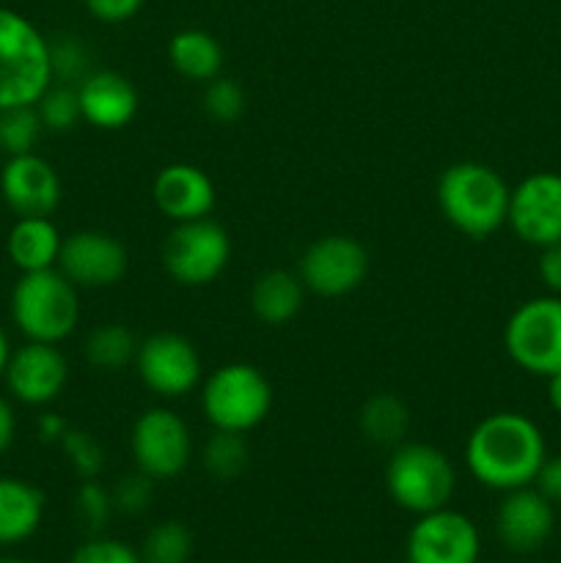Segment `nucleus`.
<instances>
[{
  "mask_svg": "<svg viewBox=\"0 0 561 563\" xmlns=\"http://www.w3.org/2000/svg\"><path fill=\"white\" fill-rule=\"evenodd\" d=\"M201 410L212 429L245 434L273 410V388L251 363H226L204 383Z\"/></svg>",
  "mask_w": 561,
  "mask_h": 563,
  "instance_id": "nucleus-6",
  "label": "nucleus"
},
{
  "mask_svg": "<svg viewBox=\"0 0 561 563\" xmlns=\"http://www.w3.org/2000/svg\"><path fill=\"white\" fill-rule=\"evenodd\" d=\"M548 399H550V407L561 416V372H556L553 377H548Z\"/></svg>",
  "mask_w": 561,
  "mask_h": 563,
  "instance_id": "nucleus-41",
  "label": "nucleus"
},
{
  "mask_svg": "<svg viewBox=\"0 0 561 563\" xmlns=\"http://www.w3.org/2000/svg\"><path fill=\"white\" fill-rule=\"evenodd\" d=\"M369 253L358 240L344 234L319 236L300 256L302 286L319 297H344L366 280Z\"/></svg>",
  "mask_w": 561,
  "mask_h": 563,
  "instance_id": "nucleus-11",
  "label": "nucleus"
},
{
  "mask_svg": "<svg viewBox=\"0 0 561 563\" xmlns=\"http://www.w3.org/2000/svg\"><path fill=\"white\" fill-rule=\"evenodd\" d=\"M141 341L124 324H99L86 339V361L99 372H121L127 363H135Z\"/></svg>",
  "mask_w": 561,
  "mask_h": 563,
  "instance_id": "nucleus-25",
  "label": "nucleus"
},
{
  "mask_svg": "<svg viewBox=\"0 0 561 563\" xmlns=\"http://www.w3.org/2000/svg\"><path fill=\"white\" fill-rule=\"evenodd\" d=\"M61 449H64L72 471L77 473L80 482L99 478V473H102L105 467V451L94 434L80 432V429H69V432L64 434V440H61Z\"/></svg>",
  "mask_w": 561,
  "mask_h": 563,
  "instance_id": "nucleus-32",
  "label": "nucleus"
},
{
  "mask_svg": "<svg viewBox=\"0 0 561 563\" xmlns=\"http://www.w3.org/2000/svg\"><path fill=\"white\" fill-rule=\"evenodd\" d=\"M50 69H53V82L77 88L94 71V55L80 36L64 33L50 38Z\"/></svg>",
  "mask_w": 561,
  "mask_h": 563,
  "instance_id": "nucleus-28",
  "label": "nucleus"
},
{
  "mask_svg": "<svg viewBox=\"0 0 561 563\" xmlns=\"http://www.w3.org/2000/svg\"><path fill=\"white\" fill-rule=\"evenodd\" d=\"M55 267L77 289H105V286H116L124 278L130 256L113 234L86 229L64 236Z\"/></svg>",
  "mask_w": 561,
  "mask_h": 563,
  "instance_id": "nucleus-14",
  "label": "nucleus"
},
{
  "mask_svg": "<svg viewBox=\"0 0 561 563\" xmlns=\"http://www.w3.org/2000/svg\"><path fill=\"white\" fill-rule=\"evenodd\" d=\"M42 132L44 124L38 119L36 104H16V108L0 110V152L9 157L31 154Z\"/></svg>",
  "mask_w": 561,
  "mask_h": 563,
  "instance_id": "nucleus-27",
  "label": "nucleus"
},
{
  "mask_svg": "<svg viewBox=\"0 0 561 563\" xmlns=\"http://www.w3.org/2000/svg\"><path fill=\"white\" fill-rule=\"evenodd\" d=\"M82 3L94 20L105 22V25H121V22L132 20L146 0H82Z\"/></svg>",
  "mask_w": 561,
  "mask_h": 563,
  "instance_id": "nucleus-36",
  "label": "nucleus"
},
{
  "mask_svg": "<svg viewBox=\"0 0 561 563\" xmlns=\"http://www.w3.org/2000/svg\"><path fill=\"white\" fill-rule=\"evenodd\" d=\"M504 346L522 372L537 377L561 372V297H534L517 306L504 328Z\"/></svg>",
  "mask_w": 561,
  "mask_h": 563,
  "instance_id": "nucleus-7",
  "label": "nucleus"
},
{
  "mask_svg": "<svg viewBox=\"0 0 561 563\" xmlns=\"http://www.w3.org/2000/svg\"><path fill=\"white\" fill-rule=\"evenodd\" d=\"M77 291L58 267L22 273L11 291V319L28 341L61 344L80 322Z\"/></svg>",
  "mask_w": 561,
  "mask_h": 563,
  "instance_id": "nucleus-3",
  "label": "nucleus"
},
{
  "mask_svg": "<svg viewBox=\"0 0 561 563\" xmlns=\"http://www.w3.org/2000/svg\"><path fill=\"white\" fill-rule=\"evenodd\" d=\"M36 110H38V119H42L44 130H50V132H69L82 121L77 88L64 86V82H53V86H50L47 91L38 97Z\"/></svg>",
  "mask_w": 561,
  "mask_h": 563,
  "instance_id": "nucleus-30",
  "label": "nucleus"
},
{
  "mask_svg": "<svg viewBox=\"0 0 561 563\" xmlns=\"http://www.w3.org/2000/svg\"><path fill=\"white\" fill-rule=\"evenodd\" d=\"M113 495V509L121 511V515H143L152 504V495H154V478H148L146 473L135 471L130 476H121L116 482V487L110 489Z\"/></svg>",
  "mask_w": 561,
  "mask_h": 563,
  "instance_id": "nucleus-34",
  "label": "nucleus"
},
{
  "mask_svg": "<svg viewBox=\"0 0 561 563\" xmlns=\"http://www.w3.org/2000/svg\"><path fill=\"white\" fill-rule=\"evenodd\" d=\"M69 563H143V559L138 550L119 539L91 537L72 553Z\"/></svg>",
  "mask_w": 561,
  "mask_h": 563,
  "instance_id": "nucleus-35",
  "label": "nucleus"
},
{
  "mask_svg": "<svg viewBox=\"0 0 561 563\" xmlns=\"http://www.w3.org/2000/svg\"><path fill=\"white\" fill-rule=\"evenodd\" d=\"M135 372L152 394L182 399L201 383V355L179 333H152L138 344Z\"/></svg>",
  "mask_w": 561,
  "mask_h": 563,
  "instance_id": "nucleus-10",
  "label": "nucleus"
},
{
  "mask_svg": "<svg viewBox=\"0 0 561 563\" xmlns=\"http://www.w3.org/2000/svg\"><path fill=\"white\" fill-rule=\"evenodd\" d=\"M556 528L553 504L537 487L506 493L495 511V533L509 553L528 555L548 544Z\"/></svg>",
  "mask_w": 561,
  "mask_h": 563,
  "instance_id": "nucleus-17",
  "label": "nucleus"
},
{
  "mask_svg": "<svg viewBox=\"0 0 561 563\" xmlns=\"http://www.w3.org/2000/svg\"><path fill=\"white\" fill-rule=\"evenodd\" d=\"M44 520V495L33 484L0 476V548L28 542Z\"/></svg>",
  "mask_w": 561,
  "mask_h": 563,
  "instance_id": "nucleus-20",
  "label": "nucleus"
},
{
  "mask_svg": "<svg viewBox=\"0 0 561 563\" xmlns=\"http://www.w3.org/2000/svg\"><path fill=\"white\" fill-rule=\"evenodd\" d=\"M75 509L77 517L86 522V528L91 533H99L105 526H108L110 515H113V495L110 489H105L97 478H88V482H80V489L75 495Z\"/></svg>",
  "mask_w": 561,
  "mask_h": 563,
  "instance_id": "nucleus-33",
  "label": "nucleus"
},
{
  "mask_svg": "<svg viewBox=\"0 0 561 563\" xmlns=\"http://www.w3.org/2000/svg\"><path fill=\"white\" fill-rule=\"evenodd\" d=\"M82 121L97 130H124L138 113V91L121 71L94 69L77 86Z\"/></svg>",
  "mask_w": 561,
  "mask_h": 563,
  "instance_id": "nucleus-19",
  "label": "nucleus"
},
{
  "mask_svg": "<svg viewBox=\"0 0 561 563\" xmlns=\"http://www.w3.org/2000/svg\"><path fill=\"white\" fill-rule=\"evenodd\" d=\"M204 467L212 478L220 482H231V478L240 476L248 465V445L245 438L240 432H223V429H215L212 438L207 440L201 454Z\"/></svg>",
  "mask_w": 561,
  "mask_h": 563,
  "instance_id": "nucleus-29",
  "label": "nucleus"
},
{
  "mask_svg": "<svg viewBox=\"0 0 561 563\" xmlns=\"http://www.w3.org/2000/svg\"><path fill=\"white\" fill-rule=\"evenodd\" d=\"M3 377L14 399H20L22 405L44 407L64 394L69 363L58 344L28 341L20 350L11 352Z\"/></svg>",
  "mask_w": 561,
  "mask_h": 563,
  "instance_id": "nucleus-15",
  "label": "nucleus"
},
{
  "mask_svg": "<svg viewBox=\"0 0 561 563\" xmlns=\"http://www.w3.org/2000/svg\"><path fill=\"white\" fill-rule=\"evenodd\" d=\"M385 489L399 509L421 517L446 509L457 489L449 456L427 443H402L385 465Z\"/></svg>",
  "mask_w": 561,
  "mask_h": 563,
  "instance_id": "nucleus-5",
  "label": "nucleus"
},
{
  "mask_svg": "<svg viewBox=\"0 0 561 563\" xmlns=\"http://www.w3.org/2000/svg\"><path fill=\"white\" fill-rule=\"evenodd\" d=\"M302 297H306V286L300 275L289 269H267L258 275L251 289V311L258 322L278 328L300 313Z\"/></svg>",
  "mask_w": 561,
  "mask_h": 563,
  "instance_id": "nucleus-22",
  "label": "nucleus"
},
{
  "mask_svg": "<svg viewBox=\"0 0 561 563\" xmlns=\"http://www.w3.org/2000/svg\"><path fill=\"white\" fill-rule=\"evenodd\" d=\"M0 563H28V561H22V559H0Z\"/></svg>",
  "mask_w": 561,
  "mask_h": 563,
  "instance_id": "nucleus-43",
  "label": "nucleus"
},
{
  "mask_svg": "<svg viewBox=\"0 0 561 563\" xmlns=\"http://www.w3.org/2000/svg\"><path fill=\"white\" fill-rule=\"evenodd\" d=\"M143 563H187L193 555V533L185 522L163 520L148 528L141 544Z\"/></svg>",
  "mask_w": 561,
  "mask_h": 563,
  "instance_id": "nucleus-26",
  "label": "nucleus"
},
{
  "mask_svg": "<svg viewBox=\"0 0 561 563\" xmlns=\"http://www.w3.org/2000/svg\"><path fill=\"white\" fill-rule=\"evenodd\" d=\"M531 487H537L550 504H561V454L559 456H544L542 467H539L537 478Z\"/></svg>",
  "mask_w": 561,
  "mask_h": 563,
  "instance_id": "nucleus-37",
  "label": "nucleus"
},
{
  "mask_svg": "<svg viewBox=\"0 0 561 563\" xmlns=\"http://www.w3.org/2000/svg\"><path fill=\"white\" fill-rule=\"evenodd\" d=\"M66 432H69V423L61 416H55V412H44V416L38 418V434H42V440H47V443L61 445Z\"/></svg>",
  "mask_w": 561,
  "mask_h": 563,
  "instance_id": "nucleus-39",
  "label": "nucleus"
},
{
  "mask_svg": "<svg viewBox=\"0 0 561 563\" xmlns=\"http://www.w3.org/2000/svg\"><path fill=\"white\" fill-rule=\"evenodd\" d=\"M231 258V240L215 220L176 223L163 245V267L179 286H207L223 275Z\"/></svg>",
  "mask_w": 561,
  "mask_h": 563,
  "instance_id": "nucleus-8",
  "label": "nucleus"
},
{
  "mask_svg": "<svg viewBox=\"0 0 561 563\" xmlns=\"http://www.w3.org/2000/svg\"><path fill=\"white\" fill-rule=\"evenodd\" d=\"M50 86V38L20 11L0 5V110L36 104Z\"/></svg>",
  "mask_w": 561,
  "mask_h": 563,
  "instance_id": "nucleus-4",
  "label": "nucleus"
},
{
  "mask_svg": "<svg viewBox=\"0 0 561 563\" xmlns=\"http://www.w3.org/2000/svg\"><path fill=\"white\" fill-rule=\"evenodd\" d=\"M548 456L544 434L522 412H493L468 434V473L487 489L512 493L531 487Z\"/></svg>",
  "mask_w": 561,
  "mask_h": 563,
  "instance_id": "nucleus-1",
  "label": "nucleus"
},
{
  "mask_svg": "<svg viewBox=\"0 0 561 563\" xmlns=\"http://www.w3.org/2000/svg\"><path fill=\"white\" fill-rule=\"evenodd\" d=\"M61 231L50 218H16L6 236V253L20 273L53 269L61 253Z\"/></svg>",
  "mask_w": 561,
  "mask_h": 563,
  "instance_id": "nucleus-21",
  "label": "nucleus"
},
{
  "mask_svg": "<svg viewBox=\"0 0 561 563\" xmlns=\"http://www.w3.org/2000/svg\"><path fill=\"white\" fill-rule=\"evenodd\" d=\"M9 357H11L9 335H6V330L0 328V377H3V374H6V366H9Z\"/></svg>",
  "mask_w": 561,
  "mask_h": 563,
  "instance_id": "nucleus-42",
  "label": "nucleus"
},
{
  "mask_svg": "<svg viewBox=\"0 0 561 563\" xmlns=\"http://www.w3.org/2000/svg\"><path fill=\"white\" fill-rule=\"evenodd\" d=\"M405 555L407 563H479L482 537L471 517L446 506L413 522Z\"/></svg>",
  "mask_w": 561,
  "mask_h": 563,
  "instance_id": "nucleus-12",
  "label": "nucleus"
},
{
  "mask_svg": "<svg viewBox=\"0 0 561 563\" xmlns=\"http://www.w3.org/2000/svg\"><path fill=\"white\" fill-rule=\"evenodd\" d=\"M358 427L361 434L374 445H402L405 443V434L410 429V410L402 399L391 394H374L366 405L361 407V416H358Z\"/></svg>",
  "mask_w": 561,
  "mask_h": 563,
  "instance_id": "nucleus-24",
  "label": "nucleus"
},
{
  "mask_svg": "<svg viewBox=\"0 0 561 563\" xmlns=\"http://www.w3.org/2000/svg\"><path fill=\"white\" fill-rule=\"evenodd\" d=\"M506 223L534 247L561 242V176L550 170L526 176L512 190Z\"/></svg>",
  "mask_w": 561,
  "mask_h": 563,
  "instance_id": "nucleus-13",
  "label": "nucleus"
},
{
  "mask_svg": "<svg viewBox=\"0 0 561 563\" xmlns=\"http://www.w3.org/2000/svg\"><path fill=\"white\" fill-rule=\"evenodd\" d=\"M14 434H16L14 410H11L9 401L0 396V454L11 449V443H14Z\"/></svg>",
  "mask_w": 561,
  "mask_h": 563,
  "instance_id": "nucleus-40",
  "label": "nucleus"
},
{
  "mask_svg": "<svg viewBox=\"0 0 561 563\" xmlns=\"http://www.w3.org/2000/svg\"><path fill=\"white\" fill-rule=\"evenodd\" d=\"M135 471L146 473L154 482L176 478L193 456V434L185 418L168 407H152L132 423L130 434Z\"/></svg>",
  "mask_w": 561,
  "mask_h": 563,
  "instance_id": "nucleus-9",
  "label": "nucleus"
},
{
  "mask_svg": "<svg viewBox=\"0 0 561 563\" xmlns=\"http://www.w3.org/2000/svg\"><path fill=\"white\" fill-rule=\"evenodd\" d=\"M168 60L185 80L209 82L223 69V47L209 31L185 27L170 36Z\"/></svg>",
  "mask_w": 561,
  "mask_h": 563,
  "instance_id": "nucleus-23",
  "label": "nucleus"
},
{
  "mask_svg": "<svg viewBox=\"0 0 561 563\" xmlns=\"http://www.w3.org/2000/svg\"><path fill=\"white\" fill-rule=\"evenodd\" d=\"M539 278H542V284L548 286L553 295L561 297V242H556V245H548V247H539Z\"/></svg>",
  "mask_w": 561,
  "mask_h": 563,
  "instance_id": "nucleus-38",
  "label": "nucleus"
},
{
  "mask_svg": "<svg viewBox=\"0 0 561 563\" xmlns=\"http://www.w3.org/2000/svg\"><path fill=\"white\" fill-rule=\"evenodd\" d=\"M438 207L460 234L487 240L506 223L509 214V185L495 168L484 163H454L440 174Z\"/></svg>",
  "mask_w": 561,
  "mask_h": 563,
  "instance_id": "nucleus-2",
  "label": "nucleus"
},
{
  "mask_svg": "<svg viewBox=\"0 0 561 563\" xmlns=\"http://www.w3.org/2000/svg\"><path fill=\"white\" fill-rule=\"evenodd\" d=\"M154 203L160 212L174 223H190V220L209 218L215 209L218 192L207 170L190 163H170L157 174L152 187Z\"/></svg>",
  "mask_w": 561,
  "mask_h": 563,
  "instance_id": "nucleus-18",
  "label": "nucleus"
},
{
  "mask_svg": "<svg viewBox=\"0 0 561 563\" xmlns=\"http://www.w3.org/2000/svg\"><path fill=\"white\" fill-rule=\"evenodd\" d=\"M0 196L16 218H50L64 190L53 165L31 152L6 159L0 168Z\"/></svg>",
  "mask_w": 561,
  "mask_h": 563,
  "instance_id": "nucleus-16",
  "label": "nucleus"
},
{
  "mask_svg": "<svg viewBox=\"0 0 561 563\" xmlns=\"http://www.w3.org/2000/svg\"><path fill=\"white\" fill-rule=\"evenodd\" d=\"M204 113L218 124H231L245 113V91L231 77L218 75L204 88Z\"/></svg>",
  "mask_w": 561,
  "mask_h": 563,
  "instance_id": "nucleus-31",
  "label": "nucleus"
},
{
  "mask_svg": "<svg viewBox=\"0 0 561 563\" xmlns=\"http://www.w3.org/2000/svg\"><path fill=\"white\" fill-rule=\"evenodd\" d=\"M0 154H3V152H0Z\"/></svg>",
  "mask_w": 561,
  "mask_h": 563,
  "instance_id": "nucleus-44",
  "label": "nucleus"
}]
</instances>
